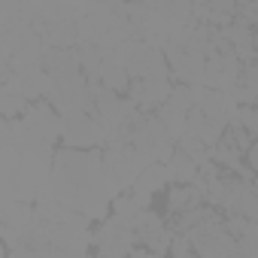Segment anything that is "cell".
Segmentation results:
<instances>
[{"label": "cell", "instance_id": "6da1fadb", "mask_svg": "<svg viewBox=\"0 0 258 258\" xmlns=\"http://www.w3.org/2000/svg\"><path fill=\"white\" fill-rule=\"evenodd\" d=\"M22 124H25V131L28 134H34L37 140H43V143H55L61 134H64V118H61V112L52 106V103H31L28 106V112L19 118Z\"/></svg>", "mask_w": 258, "mask_h": 258}, {"label": "cell", "instance_id": "7a4b0ae2", "mask_svg": "<svg viewBox=\"0 0 258 258\" xmlns=\"http://www.w3.org/2000/svg\"><path fill=\"white\" fill-rule=\"evenodd\" d=\"M243 67L237 55H210L204 67V88L213 91H234L240 85Z\"/></svg>", "mask_w": 258, "mask_h": 258}, {"label": "cell", "instance_id": "3957f363", "mask_svg": "<svg viewBox=\"0 0 258 258\" xmlns=\"http://www.w3.org/2000/svg\"><path fill=\"white\" fill-rule=\"evenodd\" d=\"M170 91H173V85H170V79H131V97L127 100H134V106L137 109H161L167 100H170Z\"/></svg>", "mask_w": 258, "mask_h": 258}, {"label": "cell", "instance_id": "277c9868", "mask_svg": "<svg viewBox=\"0 0 258 258\" xmlns=\"http://www.w3.org/2000/svg\"><path fill=\"white\" fill-rule=\"evenodd\" d=\"M198 207H204V191L198 185H170L167 188V213L182 216Z\"/></svg>", "mask_w": 258, "mask_h": 258}, {"label": "cell", "instance_id": "5b68a950", "mask_svg": "<svg viewBox=\"0 0 258 258\" xmlns=\"http://www.w3.org/2000/svg\"><path fill=\"white\" fill-rule=\"evenodd\" d=\"M167 182H170V176H167V164H149V167L140 173V179L134 182V195H143V198L152 201V195H155L158 188H164Z\"/></svg>", "mask_w": 258, "mask_h": 258}, {"label": "cell", "instance_id": "8992f818", "mask_svg": "<svg viewBox=\"0 0 258 258\" xmlns=\"http://www.w3.org/2000/svg\"><path fill=\"white\" fill-rule=\"evenodd\" d=\"M234 121H240V124L246 127V131L258 140V106H240Z\"/></svg>", "mask_w": 258, "mask_h": 258}, {"label": "cell", "instance_id": "52a82bcc", "mask_svg": "<svg viewBox=\"0 0 258 258\" xmlns=\"http://www.w3.org/2000/svg\"><path fill=\"white\" fill-rule=\"evenodd\" d=\"M240 82H243L249 91H255V94H258V61L243 64V76H240Z\"/></svg>", "mask_w": 258, "mask_h": 258}, {"label": "cell", "instance_id": "ba28073f", "mask_svg": "<svg viewBox=\"0 0 258 258\" xmlns=\"http://www.w3.org/2000/svg\"><path fill=\"white\" fill-rule=\"evenodd\" d=\"M246 167L255 173V179H258V140L249 146V152H246Z\"/></svg>", "mask_w": 258, "mask_h": 258}]
</instances>
